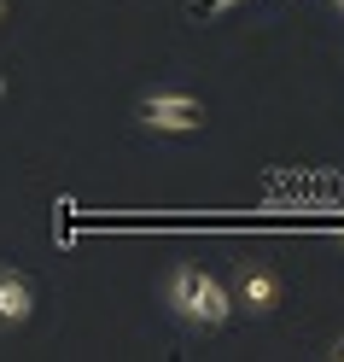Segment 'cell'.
Masks as SVG:
<instances>
[{
	"mask_svg": "<svg viewBox=\"0 0 344 362\" xmlns=\"http://www.w3.org/2000/svg\"><path fill=\"white\" fill-rule=\"evenodd\" d=\"M35 304H41L35 281L24 275V269L0 263V333H18V327H30V322H35Z\"/></svg>",
	"mask_w": 344,
	"mask_h": 362,
	"instance_id": "obj_4",
	"label": "cell"
},
{
	"mask_svg": "<svg viewBox=\"0 0 344 362\" xmlns=\"http://www.w3.org/2000/svg\"><path fill=\"white\" fill-rule=\"evenodd\" d=\"M6 94H12V76H6V71H0V100H6Z\"/></svg>",
	"mask_w": 344,
	"mask_h": 362,
	"instance_id": "obj_7",
	"label": "cell"
},
{
	"mask_svg": "<svg viewBox=\"0 0 344 362\" xmlns=\"http://www.w3.org/2000/svg\"><path fill=\"white\" fill-rule=\"evenodd\" d=\"M6 18H12V0H0V24H6Z\"/></svg>",
	"mask_w": 344,
	"mask_h": 362,
	"instance_id": "obj_8",
	"label": "cell"
},
{
	"mask_svg": "<svg viewBox=\"0 0 344 362\" xmlns=\"http://www.w3.org/2000/svg\"><path fill=\"white\" fill-rule=\"evenodd\" d=\"M338 245H344V234H338Z\"/></svg>",
	"mask_w": 344,
	"mask_h": 362,
	"instance_id": "obj_10",
	"label": "cell"
},
{
	"mask_svg": "<svg viewBox=\"0 0 344 362\" xmlns=\"http://www.w3.org/2000/svg\"><path fill=\"white\" fill-rule=\"evenodd\" d=\"M227 292H234V304H239L245 315H274V310L286 304L280 275H274V269H263V263H251V257L234 269V286H227Z\"/></svg>",
	"mask_w": 344,
	"mask_h": 362,
	"instance_id": "obj_3",
	"label": "cell"
},
{
	"mask_svg": "<svg viewBox=\"0 0 344 362\" xmlns=\"http://www.w3.org/2000/svg\"><path fill=\"white\" fill-rule=\"evenodd\" d=\"M327 356H333V362H344V333H338L333 345H327Z\"/></svg>",
	"mask_w": 344,
	"mask_h": 362,
	"instance_id": "obj_6",
	"label": "cell"
},
{
	"mask_svg": "<svg viewBox=\"0 0 344 362\" xmlns=\"http://www.w3.org/2000/svg\"><path fill=\"white\" fill-rule=\"evenodd\" d=\"M134 123L146 134H204L210 129V105L187 88H158V94L134 100Z\"/></svg>",
	"mask_w": 344,
	"mask_h": 362,
	"instance_id": "obj_2",
	"label": "cell"
},
{
	"mask_svg": "<svg viewBox=\"0 0 344 362\" xmlns=\"http://www.w3.org/2000/svg\"><path fill=\"white\" fill-rule=\"evenodd\" d=\"M239 0H187V12L193 18H222V12H234Z\"/></svg>",
	"mask_w": 344,
	"mask_h": 362,
	"instance_id": "obj_5",
	"label": "cell"
},
{
	"mask_svg": "<svg viewBox=\"0 0 344 362\" xmlns=\"http://www.w3.org/2000/svg\"><path fill=\"white\" fill-rule=\"evenodd\" d=\"M333 6H338V12H344V0H333Z\"/></svg>",
	"mask_w": 344,
	"mask_h": 362,
	"instance_id": "obj_9",
	"label": "cell"
},
{
	"mask_svg": "<svg viewBox=\"0 0 344 362\" xmlns=\"http://www.w3.org/2000/svg\"><path fill=\"white\" fill-rule=\"evenodd\" d=\"M164 304H170L175 322H187L193 333H222L239 315L227 281L210 275V269H198V263H175L170 275H164Z\"/></svg>",
	"mask_w": 344,
	"mask_h": 362,
	"instance_id": "obj_1",
	"label": "cell"
}]
</instances>
